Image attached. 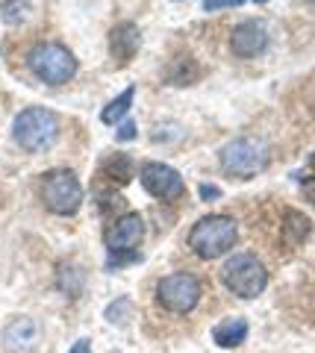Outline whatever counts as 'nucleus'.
I'll list each match as a JSON object with an SVG mask.
<instances>
[{
    "label": "nucleus",
    "mask_w": 315,
    "mask_h": 353,
    "mask_svg": "<svg viewBox=\"0 0 315 353\" xmlns=\"http://www.w3.org/2000/svg\"><path fill=\"white\" fill-rule=\"evenodd\" d=\"M201 197H203V201H219L221 192L215 189V185H201Z\"/></svg>",
    "instance_id": "nucleus-19"
},
{
    "label": "nucleus",
    "mask_w": 315,
    "mask_h": 353,
    "mask_svg": "<svg viewBox=\"0 0 315 353\" xmlns=\"http://www.w3.org/2000/svg\"><path fill=\"white\" fill-rule=\"evenodd\" d=\"M145 236V221L139 212H127L121 218L112 221V227L106 230V245L115 253H127V250H136V245L142 241Z\"/></svg>",
    "instance_id": "nucleus-10"
},
{
    "label": "nucleus",
    "mask_w": 315,
    "mask_h": 353,
    "mask_svg": "<svg viewBox=\"0 0 315 353\" xmlns=\"http://www.w3.org/2000/svg\"><path fill=\"white\" fill-rule=\"evenodd\" d=\"M133 94H136V88H133V85H127L112 103H106V106H103V112H101V121H103V124H121V121L127 118V112H130V106H133Z\"/></svg>",
    "instance_id": "nucleus-14"
},
{
    "label": "nucleus",
    "mask_w": 315,
    "mask_h": 353,
    "mask_svg": "<svg viewBox=\"0 0 315 353\" xmlns=\"http://www.w3.org/2000/svg\"><path fill=\"white\" fill-rule=\"evenodd\" d=\"M254 3H268V0H254Z\"/></svg>",
    "instance_id": "nucleus-22"
},
{
    "label": "nucleus",
    "mask_w": 315,
    "mask_h": 353,
    "mask_svg": "<svg viewBox=\"0 0 315 353\" xmlns=\"http://www.w3.org/2000/svg\"><path fill=\"white\" fill-rule=\"evenodd\" d=\"M136 139V124L133 118H124L121 127H118V141H133Z\"/></svg>",
    "instance_id": "nucleus-18"
},
{
    "label": "nucleus",
    "mask_w": 315,
    "mask_h": 353,
    "mask_svg": "<svg viewBox=\"0 0 315 353\" xmlns=\"http://www.w3.org/2000/svg\"><path fill=\"white\" fill-rule=\"evenodd\" d=\"M103 171L110 174L112 180L127 183L130 180V157H124V153H112V157L103 159Z\"/></svg>",
    "instance_id": "nucleus-16"
},
{
    "label": "nucleus",
    "mask_w": 315,
    "mask_h": 353,
    "mask_svg": "<svg viewBox=\"0 0 315 353\" xmlns=\"http://www.w3.org/2000/svg\"><path fill=\"white\" fill-rule=\"evenodd\" d=\"M39 339V327L32 318H15V321L6 324V333H3V345L12 350V353H27Z\"/></svg>",
    "instance_id": "nucleus-12"
},
{
    "label": "nucleus",
    "mask_w": 315,
    "mask_h": 353,
    "mask_svg": "<svg viewBox=\"0 0 315 353\" xmlns=\"http://www.w3.org/2000/svg\"><path fill=\"white\" fill-rule=\"evenodd\" d=\"M59 136V118L45 106H27L21 109L12 121V139L18 141L21 150L27 153H41L53 148Z\"/></svg>",
    "instance_id": "nucleus-1"
},
{
    "label": "nucleus",
    "mask_w": 315,
    "mask_h": 353,
    "mask_svg": "<svg viewBox=\"0 0 315 353\" xmlns=\"http://www.w3.org/2000/svg\"><path fill=\"white\" fill-rule=\"evenodd\" d=\"M309 165H312V168H315V153H312V157H309Z\"/></svg>",
    "instance_id": "nucleus-21"
},
{
    "label": "nucleus",
    "mask_w": 315,
    "mask_h": 353,
    "mask_svg": "<svg viewBox=\"0 0 315 353\" xmlns=\"http://www.w3.org/2000/svg\"><path fill=\"white\" fill-rule=\"evenodd\" d=\"M139 183L156 201H177L186 192V183H183L180 171L165 162H145L142 171H139Z\"/></svg>",
    "instance_id": "nucleus-8"
},
{
    "label": "nucleus",
    "mask_w": 315,
    "mask_h": 353,
    "mask_svg": "<svg viewBox=\"0 0 315 353\" xmlns=\"http://www.w3.org/2000/svg\"><path fill=\"white\" fill-rule=\"evenodd\" d=\"M139 48H142V32H139L136 24L121 21V24L112 27V32H110V53H112V59L118 65H127L139 53Z\"/></svg>",
    "instance_id": "nucleus-11"
},
{
    "label": "nucleus",
    "mask_w": 315,
    "mask_h": 353,
    "mask_svg": "<svg viewBox=\"0 0 315 353\" xmlns=\"http://www.w3.org/2000/svg\"><path fill=\"white\" fill-rule=\"evenodd\" d=\"M312 3H315V0H312Z\"/></svg>",
    "instance_id": "nucleus-23"
},
{
    "label": "nucleus",
    "mask_w": 315,
    "mask_h": 353,
    "mask_svg": "<svg viewBox=\"0 0 315 353\" xmlns=\"http://www.w3.org/2000/svg\"><path fill=\"white\" fill-rule=\"evenodd\" d=\"M238 239V227L230 215H203L189 230V248L201 259H221L230 253Z\"/></svg>",
    "instance_id": "nucleus-2"
},
{
    "label": "nucleus",
    "mask_w": 315,
    "mask_h": 353,
    "mask_svg": "<svg viewBox=\"0 0 315 353\" xmlns=\"http://www.w3.org/2000/svg\"><path fill=\"white\" fill-rule=\"evenodd\" d=\"M30 71L48 85H65L77 74V57L57 41H41L30 50Z\"/></svg>",
    "instance_id": "nucleus-4"
},
{
    "label": "nucleus",
    "mask_w": 315,
    "mask_h": 353,
    "mask_svg": "<svg viewBox=\"0 0 315 353\" xmlns=\"http://www.w3.org/2000/svg\"><path fill=\"white\" fill-rule=\"evenodd\" d=\"M68 353H92V341H89V339H80V341H74Z\"/></svg>",
    "instance_id": "nucleus-20"
},
{
    "label": "nucleus",
    "mask_w": 315,
    "mask_h": 353,
    "mask_svg": "<svg viewBox=\"0 0 315 353\" xmlns=\"http://www.w3.org/2000/svg\"><path fill=\"white\" fill-rule=\"evenodd\" d=\"M268 27L263 24V21H242L233 32H230V50L236 53V57H242V59H254L259 57V53H265L268 48Z\"/></svg>",
    "instance_id": "nucleus-9"
},
{
    "label": "nucleus",
    "mask_w": 315,
    "mask_h": 353,
    "mask_svg": "<svg viewBox=\"0 0 315 353\" xmlns=\"http://www.w3.org/2000/svg\"><path fill=\"white\" fill-rule=\"evenodd\" d=\"M268 159H271V150L259 139H236L221 148L224 174L238 176V180H247V176H256L259 171H265Z\"/></svg>",
    "instance_id": "nucleus-6"
},
{
    "label": "nucleus",
    "mask_w": 315,
    "mask_h": 353,
    "mask_svg": "<svg viewBox=\"0 0 315 353\" xmlns=\"http://www.w3.org/2000/svg\"><path fill=\"white\" fill-rule=\"evenodd\" d=\"M41 203L53 215H74L83 206V185L80 176L71 168H53L41 176Z\"/></svg>",
    "instance_id": "nucleus-5"
},
{
    "label": "nucleus",
    "mask_w": 315,
    "mask_h": 353,
    "mask_svg": "<svg viewBox=\"0 0 315 353\" xmlns=\"http://www.w3.org/2000/svg\"><path fill=\"white\" fill-rule=\"evenodd\" d=\"M212 339L219 347H238L247 339V321L245 318H227L212 330Z\"/></svg>",
    "instance_id": "nucleus-13"
},
{
    "label": "nucleus",
    "mask_w": 315,
    "mask_h": 353,
    "mask_svg": "<svg viewBox=\"0 0 315 353\" xmlns=\"http://www.w3.org/2000/svg\"><path fill=\"white\" fill-rule=\"evenodd\" d=\"M221 283L242 301H254L265 292L268 285V271L254 253H236L224 262L221 268Z\"/></svg>",
    "instance_id": "nucleus-3"
},
{
    "label": "nucleus",
    "mask_w": 315,
    "mask_h": 353,
    "mask_svg": "<svg viewBox=\"0 0 315 353\" xmlns=\"http://www.w3.org/2000/svg\"><path fill=\"white\" fill-rule=\"evenodd\" d=\"M27 12H30V3H27V0H0V18H3L9 27L24 24Z\"/></svg>",
    "instance_id": "nucleus-15"
},
{
    "label": "nucleus",
    "mask_w": 315,
    "mask_h": 353,
    "mask_svg": "<svg viewBox=\"0 0 315 353\" xmlns=\"http://www.w3.org/2000/svg\"><path fill=\"white\" fill-rule=\"evenodd\" d=\"M245 0H203V9L206 12H219V9H236Z\"/></svg>",
    "instance_id": "nucleus-17"
},
{
    "label": "nucleus",
    "mask_w": 315,
    "mask_h": 353,
    "mask_svg": "<svg viewBox=\"0 0 315 353\" xmlns=\"http://www.w3.org/2000/svg\"><path fill=\"white\" fill-rule=\"evenodd\" d=\"M156 301L162 309H168V312L186 315L201 301V280L189 271L168 274V277H162L156 285Z\"/></svg>",
    "instance_id": "nucleus-7"
}]
</instances>
